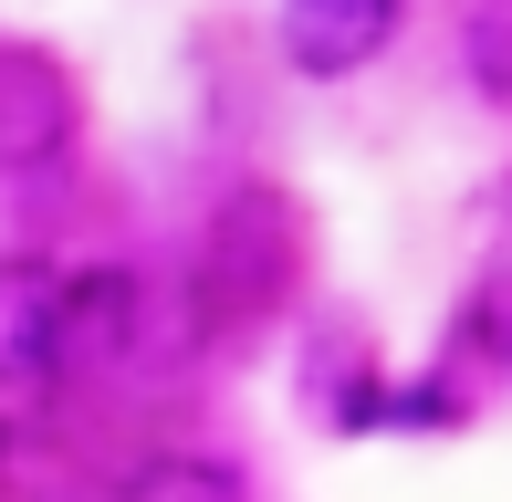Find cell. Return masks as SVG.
I'll return each instance as SVG.
<instances>
[{
	"instance_id": "1",
	"label": "cell",
	"mask_w": 512,
	"mask_h": 502,
	"mask_svg": "<svg viewBox=\"0 0 512 502\" xmlns=\"http://www.w3.org/2000/svg\"><path fill=\"white\" fill-rule=\"evenodd\" d=\"M199 283H209V304H220L230 325L283 304V220H272V199H230L220 210V231L199 251Z\"/></svg>"
},
{
	"instance_id": "2",
	"label": "cell",
	"mask_w": 512,
	"mask_h": 502,
	"mask_svg": "<svg viewBox=\"0 0 512 502\" xmlns=\"http://www.w3.org/2000/svg\"><path fill=\"white\" fill-rule=\"evenodd\" d=\"M63 147H74V84H63V63L0 42V168H53Z\"/></svg>"
},
{
	"instance_id": "3",
	"label": "cell",
	"mask_w": 512,
	"mask_h": 502,
	"mask_svg": "<svg viewBox=\"0 0 512 502\" xmlns=\"http://www.w3.org/2000/svg\"><path fill=\"white\" fill-rule=\"evenodd\" d=\"M408 0H283V63L293 74H356V63L387 53V32H398Z\"/></svg>"
},
{
	"instance_id": "4",
	"label": "cell",
	"mask_w": 512,
	"mask_h": 502,
	"mask_svg": "<svg viewBox=\"0 0 512 502\" xmlns=\"http://www.w3.org/2000/svg\"><path fill=\"white\" fill-rule=\"evenodd\" d=\"M63 367V262L11 251L0 262V387H32Z\"/></svg>"
},
{
	"instance_id": "5",
	"label": "cell",
	"mask_w": 512,
	"mask_h": 502,
	"mask_svg": "<svg viewBox=\"0 0 512 502\" xmlns=\"http://www.w3.org/2000/svg\"><path fill=\"white\" fill-rule=\"evenodd\" d=\"M136 335V272H63V367L126 356Z\"/></svg>"
},
{
	"instance_id": "6",
	"label": "cell",
	"mask_w": 512,
	"mask_h": 502,
	"mask_svg": "<svg viewBox=\"0 0 512 502\" xmlns=\"http://www.w3.org/2000/svg\"><path fill=\"white\" fill-rule=\"evenodd\" d=\"M105 502H241V471H230V461H189V450H168V461L126 471Z\"/></svg>"
},
{
	"instance_id": "7",
	"label": "cell",
	"mask_w": 512,
	"mask_h": 502,
	"mask_svg": "<svg viewBox=\"0 0 512 502\" xmlns=\"http://www.w3.org/2000/svg\"><path fill=\"white\" fill-rule=\"evenodd\" d=\"M471 84L512 116V0H471Z\"/></svg>"
}]
</instances>
